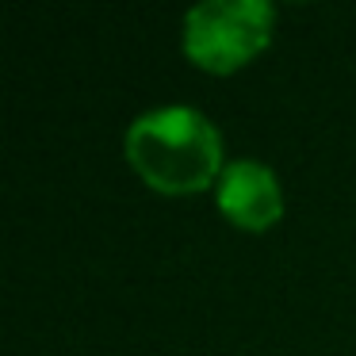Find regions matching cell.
Listing matches in <instances>:
<instances>
[{"label":"cell","mask_w":356,"mask_h":356,"mask_svg":"<svg viewBox=\"0 0 356 356\" xmlns=\"http://www.w3.org/2000/svg\"><path fill=\"white\" fill-rule=\"evenodd\" d=\"M272 19L264 0H203L184 16V50L195 65L226 73L268 42Z\"/></svg>","instance_id":"7a4b0ae2"},{"label":"cell","mask_w":356,"mask_h":356,"mask_svg":"<svg viewBox=\"0 0 356 356\" xmlns=\"http://www.w3.org/2000/svg\"><path fill=\"white\" fill-rule=\"evenodd\" d=\"M127 157L161 192H200L222 165V138L188 104L149 108L127 127Z\"/></svg>","instance_id":"6da1fadb"},{"label":"cell","mask_w":356,"mask_h":356,"mask_svg":"<svg viewBox=\"0 0 356 356\" xmlns=\"http://www.w3.org/2000/svg\"><path fill=\"white\" fill-rule=\"evenodd\" d=\"M218 207L230 222L245 226V230H261V226L276 222L284 211V192H280L276 172L253 157L230 161L218 172Z\"/></svg>","instance_id":"3957f363"}]
</instances>
